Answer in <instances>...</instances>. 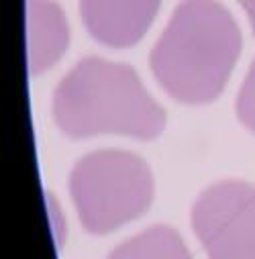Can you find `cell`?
<instances>
[{"label": "cell", "instance_id": "8992f818", "mask_svg": "<svg viewBox=\"0 0 255 259\" xmlns=\"http://www.w3.org/2000/svg\"><path fill=\"white\" fill-rule=\"evenodd\" d=\"M27 68L41 76L63 57L70 45V25L55 0H27Z\"/></svg>", "mask_w": 255, "mask_h": 259}, {"label": "cell", "instance_id": "5b68a950", "mask_svg": "<svg viewBox=\"0 0 255 259\" xmlns=\"http://www.w3.org/2000/svg\"><path fill=\"white\" fill-rule=\"evenodd\" d=\"M161 0H80L86 33L110 49L137 45L153 25Z\"/></svg>", "mask_w": 255, "mask_h": 259}, {"label": "cell", "instance_id": "6da1fadb", "mask_svg": "<svg viewBox=\"0 0 255 259\" xmlns=\"http://www.w3.org/2000/svg\"><path fill=\"white\" fill-rule=\"evenodd\" d=\"M241 31L217 0H182L149 53L157 84L176 102H215L241 55Z\"/></svg>", "mask_w": 255, "mask_h": 259}, {"label": "cell", "instance_id": "ba28073f", "mask_svg": "<svg viewBox=\"0 0 255 259\" xmlns=\"http://www.w3.org/2000/svg\"><path fill=\"white\" fill-rule=\"evenodd\" d=\"M235 112L239 122L255 135V59L251 61L249 72L239 88V94L235 100Z\"/></svg>", "mask_w": 255, "mask_h": 259}, {"label": "cell", "instance_id": "3957f363", "mask_svg": "<svg viewBox=\"0 0 255 259\" xmlns=\"http://www.w3.org/2000/svg\"><path fill=\"white\" fill-rule=\"evenodd\" d=\"M68 186L84 231L98 237L143 217L155 192L147 161L122 149L86 153L74 163Z\"/></svg>", "mask_w": 255, "mask_h": 259}, {"label": "cell", "instance_id": "52a82bcc", "mask_svg": "<svg viewBox=\"0 0 255 259\" xmlns=\"http://www.w3.org/2000/svg\"><path fill=\"white\" fill-rule=\"evenodd\" d=\"M106 259H192V255L176 229L153 225L116 245Z\"/></svg>", "mask_w": 255, "mask_h": 259}, {"label": "cell", "instance_id": "7a4b0ae2", "mask_svg": "<svg viewBox=\"0 0 255 259\" xmlns=\"http://www.w3.org/2000/svg\"><path fill=\"white\" fill-rule=\"evenodd\" d=\"M53 122L70 139L120 135L153 141L165 128V110L137 72L98 55L82 57L51 96Z\"/></svg>", "mask_w": 255, "mask_h": 259}, {"label": "cell", "instance_id": "277c9868", "mask_svg": "<svg viewBox=\"0 0 255 259\" xmlns=\"http://www.w3.org/2000/svg\"><path fill=\"white\" fill-rule=\"evenodd\" d=\"M192 229L208 259H255V186L223 180L200 192Z\"/></svg>", "mask_w": 255, "mask_h": 259}, {"label": "cell", "instance_id": "9c48e42d", "mask_svg": "<svg viewBox=\"0 0 255 259\" xmlns=\"http://www.w3.org/2000/svg\"><path fill=\"white\" fill-rule=\"evenodd\" d=\"M237 3L243 7L247 19H249V25H251V31L255 35V0H237Z\"/></svg>", "mask_w": 255, "mask_h": 259}]
</instances>
